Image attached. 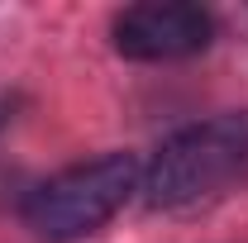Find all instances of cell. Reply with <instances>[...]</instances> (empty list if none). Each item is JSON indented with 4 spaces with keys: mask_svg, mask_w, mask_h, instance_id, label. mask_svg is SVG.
I'll return each mask as SVG.
<instances>
[{
    "mask_svg": "<svg viewBox=\"0 0 248 243\" xmlns=\"http://www.w3.org/2000/svg\"><path fill=\"white\" fill-rule=\"evenodd\" d=\"M248 167V115H215L167 138L143 172V200L153 210H186L219 196Z\"/></svg>",
    "mask_w": 248,
    "mask_h": 243,
    "instance_id": "cell-1",
    "label": "cell"
},
{
    "mask_svg": "<svg viewBox=\"0 0 248 243\" xmlns=\"http://www.w3.org/2000/svg\"><path fill=\"white\" fill-rule=\"evenodd\" d=\"M143 182V167L129 152H105L95 162L67 167L53 182H43L24 205V224L43 243H72L95 234L129 205V196Z\"/></svg>",
    "mask_w": 248,
    "mask_h": 243,
    "instance_id": "cell-2",
    "label": "cell"
},
{
    "mask_svg": "<svg viewBox=\"0 0 248 243\" xmlns=\"http://www.w3.org/2000/svg\"><path fill=\"white\" fill-rule=\"evenodd\" d=\"M210 15L196 5H177V0H153V5H129L115 19V48L124 58L139 62H172L191 58L210 43Z\"/></svg>",
    "mask_w": 248,
    "mask_h": 243,
    "instance_id": "cell-3",
    "label": "cell"
},
{
    "mask_svg": "<svg viewBox=\"0 0 248 243\" xmlns=\"http://www.w3.org/2000/svg\"><path fill=\"white\" fill-rule=\"evenodd\" d=\"M5 120H10V105H5V100H0V124H5Z\"/></svg>",
    "mask_w": 248,
    "mask_h": 243,
    "instance_id": "cell-4",
    "label": "cell"
}]
</instances>
